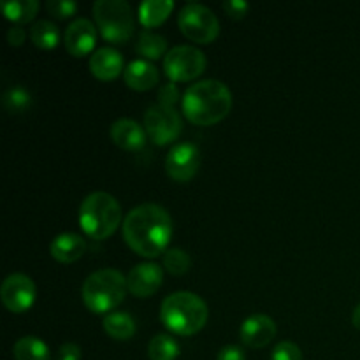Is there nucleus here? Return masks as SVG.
Returning a JSON list of instances; mask_svg holds the SVG:
<instances>
[{
    "instance_id": "423d86ee",
    "label": "nucleus",
    "mask_w": 360,
    "mask_h": 360,
    "mask_svg": "<svg viewBox=\"0 0 360 360\" xmlns=\"http://www.w3.org/2000/svg\"><path fill=\"white\" fill-rule=\"evenodd\" d=\"M94 18L102 37L112 44H123L136 30L132 7L125 0H97L94 4Z\"/></svg>"
},
{
    "instance_id": "412c9836",
    "label": "nucleus",
    "mask_w": 360,
    "mask_h": 360,
    "mask_svg": "<svg viewBox=\"0 0 360 360\" xmlns=\"http://www.w3.org/2000/svg\"><path fill=\"white\" fill-rule=\"evenodd\" d=\"M136 51L139 53L141 56L150 62V60H157L160 56L167 55V39L164 35L157 34V32L151 30H143L141 32L139 39H137Z\"/></svg>"
},
{
    "instance_id": "cd10ccee",
    "label": "nucleus",
    "mask_w": 360,
    "mask_h": 360,
    "mask_svg": "<svg viewBox=\"0 0 360 360\" xmlns=\"http://www.w3.org/2000/svg\"><path fill=\"white\" fill-rule=\"evenodd\" d=\"M46 9H48L49 14L58 18V20H67V18L76 14L77 4L72 2V0H48Z\"/></svg>"
},
{
    "instance_id": "b1692460",
    "label": "nucleus",
    "mask_w": 360,
    "mask_h": 360,
    "mask_svg": "<svg viewBox=\"0 0 360 360\" xmlns=\"http://www.w3.org/2000/svg\"><path fill=\"white\" fill-rule=\"evenodd\" d=\"M30 41L41 49H53L60 42V30L53 21L39 20L30 28Z\"/></svg>"
},
{
    "instance_id": "393cba45",
    "label": "nucleus",
    "mask_w": 360,
    "mask_h": 360,
    "mask_svg": "<svg viewBox=\"0 0 360 360\" xmlns=\"http://www.w3.org/2000/svg\"><path fill=\"white\" fill-rule=\"evenodd\" d=\"M179 343L169 334H157L148 345L150 360H176L179 357Z\"/></svg>"
},
{
    "instance_id": "4468645a",
    "label": "nucleus",
    "mask_w": 360,
    "mask_h": 360,
    "mask_svg": "<svg viewBox=\"0 0 360 360\" xmlns=\"http://www.w3.org/2000/svg\"><path fill=\"white\" fill-rule=\"evenodd\" d=\"M276 323L267 315H252L243 322L239 336L250 348H264L276 338Z\"/></svg>"
},
{
    "instance_id": "2eb2a0df",
    "label": "nucleus",
    "mask_w": 360,
    "mask_h": 360,
    "mask_svg": "<svg viewBox=\"0 0 360 360\" xmlns=\"http://www.w3.org/2000/svg\"><path fill=\"white\" fill-rule=\"evenodd\" d=\"M90 70L97 79L111 81L116 79L122 72H125V62L122 53L116 51L111 46H102L95 49L90 56Z\"/></svg>"
},
{
    "instance_id": "5701e85b",
    "label": "nucleus",
    "mask_w": 360,
    "mask_h": 360,
    "mask_svg": "<svg viewBox=\"0 0 360 360\" xmlns=\"http://www.w3.org/2000/svg\"><path fill=\"white\" fill-rule=\"evenodd\" d=\"M16 360H49V348L44 341L35 336H25L13 347Z\"/></svg>"
},
{
    "instance_id": "f3484780",
    "label": "nucleus",
    "mask_w": 360,
    "mask_h": 360,
    "mask_svg": "<svg viewBox=\"0 0 360 360\" xmlns=\"http://www.w3.org/2000/svg\"><path fill=\"white\" fill-rule=\"evenodd\" d=\"M86 252V241L76 232H63L56 236L49 246V253L55 260L62 264H72L79 260Z\"/></svg>"
},
{
    "instance_id": "aec40b11",
    "label": "nucleus",
    "mask_w": 360,
    "mask_h": 360,
    "mask_svg": "<svg viewBox=\"0 0 360 360\" xmlns=\"http://www.w3.org/2000/svg\"><path fill=\"white\" fill-rule=\"evenodd\" d=\"M104 330L108 333L109 338L116 341H127L130 338H134L136 334V320L132 319V315L123 311H112L102 322Z\"/></svg>"
},
{
    "instance_id": "7c9ffc66",
    "label": "nucleus",
    "mask_w": 360,
    "mask_h": 360,
    "mask_svg": "<svg viewBox=\"0 0 360 360\" xmlns=\"http://www.w3.org/2000/svg\"><path fill=\"white\" fill-rule=\"evenodd\" d=\"M248 9L250 4L245 2V0H227V2H224V11L232 20H243L248 14Z\"/></svg>"
},
{
    "instance_id": "ddd939ff",
    "label": "nucleus",
    "mask_w": 360,
    "mask_h": 360,
    "mask_svg": "<svg viewBox=\"0 0 360 360\" xmlns=\"http://www.w3.org/2000/svg\"><path fill=\"white\" fill-rule=\"evenodd\" d=\"M67 51L76 58L86 56L88 53L94 51L95 42H97V28L86 18H77L67 27L65 35H63Z\"/></svg>"
},
{
    "instance_id": "4be33fe9",
    "label": "nucleus",
    "mask_w": 360,
    "mask_h": 360,
    "mask_svg": "<svg viewBox=\"0 0 360 360\" xmlns=\"http://www.w3.org/2000/svg\"><path fill=\"white\" fill-rule=\"evenodd\" d=\"M41 4L37 0H7L2 2V11L14 25H25L35 18Z\"/></svg>"
},
{
    "instance_id": "a878e982",
    "label": "nucleus",
    "mask_w": 360,
    "mask_h": 360,
    "mask_svg": "<svg viewBox=\"0 0 360 360\" xmlns=\"http://www.w3.org/2000/svg\"><path fill=\"white\" fill-rule=\"evenodd\" d=\"M164 267L174 276H181V274L188 273V269L192 267V259L185 250L169 248L164 253Z\"/></svg>"
},
{
    "instance_id": "bb28decb",
    "label": "nucleus",
    "mask_w": 360,
    "mask_h": 360,
    "mask_svg": "<svg viewBox=\"0 0 360 360\" xmlns=\"http://www.w3.org/2000/svg\"><path fill=\"white\" fill-rule=\"evenodd\" d=\"M4 105L9 112L13 115H20V112H25L32 104V95L28 94L25 88L21 86H13L4 94L2 97Z\"/></svg>"
},
{
    "instance_id": "f03ea898",
    "label": "nucleus",
    "mask_w": 360,
    "mask_h": 360,
    "mask_svg": "<svg viewBox=\"0 0 360 360\" xmlns=\"http://www.w3.org/2000/svg\"><path fill=\"white\" fill-rule=\"evenodd\" d=\"M183 115L199 127L221 122L232 109V94L218 79H204L190 84L183 94Z\"/></svg>"
},
{
    "instance_id": "9b49d317",
    "label": "nucleus",
    "mask_w": 360,
    "mask_h": 360,
    "mask_svg": "<svg viewBox=\"0 0 360 360\" xmlns=\"http://www.w3.org/2000/svg\"><path fill=\"white\" fill-rule=\"evenodd\" d=\"M200 167L199 148L192 143H178L165 157V171L169 178L178 183H186L197 174Z\"/></svg>"
},
{
    "instance_id": "72a5a7b5",
    "label": "nucleus",
    "mask_w": 360,
    "mask_h": 360,
    "mask_svg": "<svg viewBox=\"0 0 360 360\" xmlns=\"http://www.w3.org/2000/svg\"><path fill=\"white\" fill-rule=\"evenodd\" d=\"M58 360H81V348L74 343L62 345Z\"/></svg>"
},
{
    "instance_id": "0eeeda50",
    "label": "nucleus",
    "mask_w": 360,
    "mask_h": 360,
    "mask_svg": "<svg viewBox=\"0 0 360 360\" xmlns=\"http://www.w3.org/2000/svg\"><path fill=\"white\" fill-rule=\"evenodd\" d=\"M178 27L188 41L211 44L220 34V21L210 7L199 2H188L178 14Z\"/></svg>"
},
{
    "instance_id": "20e7f679",
    "label": "nucleus",
    "mask_w": 360,
    "mask_h": 360,
    "mask_svg": "<svg viewBox=\"0 0 360 360\" xmlns=\"http://www.w3.org/2000/svg\"><path fill=\"white\" fill-rule=\"evenodd\" d=\"M122 224V206L108 192H91L79 207V225L88 238L104 241Z\"/></svg>"
},
{
    "instance_id": "39448f33",
    "label": "nucleus",
    "mask_w": 360,
    "mask_h": 360,
    "mask_svg": "<svg viewBox=\"0 0 360 360\" xmlns=\"http://www.w3.org/2000/svg\"><path fill=\"white\" fill-rule=\"evenodd\" d=\"M127 290V278L120 273L118 269H98L91 273L84 280L83 290V302L91 313H109L115 308H118L125 299Z\"/></svg>"
},
{
    "instance_id": "7ed1b4c3",
    "label": "nucleus",
    "mask_w": 360,
    "mask_h": 360,
    "mask_svg": "<svg viewBox=\"0 0 360 360\" xmlns=\"http://www.w3.org/2000/svg\"><path fill=\"white\" fill-rule=\"evenodd\" d=\"M207 319H210L207 304L193 292H174L162 301V323L165 329L178 336H193L204 329Z\"/></svg>"
},
{
    "instance_id": "f704fd0d",
    "label": "nucleus",
    "mask_w": 360,
    "mask_h": 360,
    "mask_svg": "<svg viewBox=\"0 0 360 360\" xmlns=\"http://www.w3.org/2000/svg\"><path fill=\"white\" fill-rule=\"evenodd\" d=\"M352 323H354L355 329L360 330V302L357 306H355L354 313H352Z\"/></svg>"
},
{
    "instance_id": "f257e3e1",
    "label": "nucleus",
    "mask_w": 360,
    "mask_h": 360,
    "mask_svg": "<svg viewBox=\"0 0 360 360\" xmlns=\"http://www.w3.org/2000/svg\"><path fill=\"white\" fill-rule=\"evenodd\" d=\"M123 239L134 253L155 259L167 252L172 238V218L158 204H141L129 211L122 225Z\"/></svg>"
},
{
    "instance_id": "6e6552de",
    "label": "nucleus",
    "mask_w": 360,
    "mask_h": 360,
    "mask_svg": "<svg viewBox=\"0 0 360 360\" xmlns=\"http://www.w3.org/2000/svg\"><path fill=\"white\" fill-rule=\"evenodd\" d=\"M207 60L206 55L200 51L197 46L181 44L169 49L164 56V70L165 76L172 83H181V81H192L199 77L206 70Z\"/></svg>"
},
{
    "instance_id": "473e14b6",
    "label": "nucleus",
    "mask_w": 360,
    "mask_h": 360,
    "mask_svg": "<svg viewBox=\"0 0 360 360\" xmlns=\"http://www.w3.org/2000/svg\"><path fill=\"white\" fill-rule=\"evenodd\" d=\"M25 39H27V30H25L21 25H14L13 28H9V32H7V41H9L11 46H21L25 42Z\"/></svg>"
},
{
    "instance_id": "1a4fd4ad",
    "label": "nucleus",
    "mask_w": 360,
    "mask_h": 360,
    "mask_svg": "<svg viewBox=\"0 0 360 360\" xmlns=\"http://www.w3.org/2000/svg\"><path fill=\"white\" fill-rule=\"evenodd\" d=\"M183 129L181 116L174 108H165V105H151L144 115V130L150 137L151 143L157 146H165L169 143H174L179 137Z\"/></svg>"
},
{
    "instance_id": "a211bd4d",
    "label": "nucleus",
    "mask_w": 360,
    "mask_h": 360,
    "mask_svg": "<svg viewBox=\"0 0 360 360\" xmlns=\"http://www.w3.org/2000/svg\"><path fill=\"white\" fill-rule=\"evenodd\" d=\"M160 79L157 65H153L148 60H134L125 69V83L127 86L136 91H148L155 88Z\"/></svg>"
},
{
    "instance_id": "c756f323",
    "label": "nucleus",
    "mask_w": 360,
    "mask_h": 360,
    "mask_svg": "<svg viewBox=\"0 0 360 360\" xmlns=\"http://www.w3.org/2000/svg\"><path fill=\"white\" fill-rule=\"evenodd\" d=\"M179 88L176 83H167L158 90V104L165 108H174L176 102L179 101Z\"/></svg>"
},
{
    "instance_id": "6ab92c4d",
    "label": "nucleus",
    "mask_w": 360,
    "mask_h": 360,
    "mask_svg": "<svg viewBox=\"0 0 360 360\" xmlns=\"http://www.w3.org/2000/svg\"><path fill=\"white\" fill-rule=\"evenodd\" d=\"M174 9L172 0H146L139 6V21L144 30L160 27Z\"/></svg>"
},
{
    "instance_id": "9d476101",
    "label": "nucleus",
    "mask_w": 360,
    "mask_h": 360,
    "mask_svg": "<svg viewBox=\"0 0 360 360\" xmlns=\"http://www.w3.org/2000/svg\"><path fill=\"white\" fill-rule=\"evenodd\" d=\"M37 288L30 276L23 273L9 274L0 285V299L11 313H25L32 308Z\"/></svg>"
},
{
    "instance_id": "c85d7f7f",
    "label": "nucleus",
    "mask_w": 360,
    "mask_h": 360,
    "mask_svg": "<svg viewBox=\"0 0 360 360\" xmlns=\"http://www.w3.org/2000/svg\"><path fill=\"white\" fill-rule=\"evenodd\" d=\"M271 360H302L301 348L292 341H281L273 350Z\"/></svg>"
},
{
    "instance_id": "dca6fc26",
    "label": "nucleus",
    "mask_w": 360,
    "mask_h": 360,
    "mask_svg": "<svg viewBox=\"0 0 360 360\" xmlns=\"http://www.w3.org/2000/svg\"><path fill=\"white\" fill-rule=\"evenodd\" d=\"M111 141L118 148L127 151H137L146 144V130L130 118L116 120L109 130Z\"/></svg>"
},
{
    "instance_id": "2f4dec72",
    "label": "nucleus",
    "mask_w": 360,
    "mask_h": 360,
    "mask_svg": "<svg viewBox=\"0 0 360 360\" xmlns=\"http://www.w3.org/2000/svg\"><path fill=\"white\" fill-rule=\"evenodd\" d=\"M217 360H246V357L241 348L236 347V345H227L218 352Z\"/></svg>"
},
{
    "instance_id": "f8f14e48",
    "label": "nucleus",
    "mask_w": 360,
    "mask_h": 360,
    "mask_svg": "<svg viewBox=\"0 0 360 360\" xmlns=\"http://www.w3.org/2000/svg\"><path fill=\"white\" fill-rule=\"evenodd\" d=\"M162 281H164V269L155 262L137 264L127 274L129 292L141 299L151 297L162 287Z\"/></svg>"
}]
</instances>
